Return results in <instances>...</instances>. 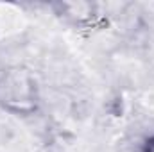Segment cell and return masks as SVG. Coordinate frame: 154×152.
<instances>
[{"label": "cell", "instance_id": "cell-1", "mask_svg": "<svg viewBox=\"0 0 154 152\" xmlns=\"http://www.w3.org/2000/svg\"><path fill=\"white\" fill-rule=\"evenodd\" d=\"M0 109L16 118H32L41 109L36 75L25 66H9L0 74Z\"/></svg>", "mask_w": 154, "mask_h": 152}, {"label": "cell", "instance_id": "cell-2", "mask_svg": "<svg viewBox=\"0 0 154 152\" xmlns=\"http://www.w3.org/2000/svg\"><path fill=\"white\" fill-rule=\"evenodd\" d=\"M54 16L68 25L74 31H97L104 25L106 16L100 11V5L95 2L75 0V2H54L48 5Z\"/></svg>", "mask_w": 154, "mask_h": 152}, {"label": "cell", "instance_id": "cell-3", "mask_svg": "<svg viewBox=\"0 0 154 152\" xmlns=\"http://www.w3.org/2000/svg\"><path fill=\"white\" fill-rule=\"evenodd\" d=\"M129 152H154V129H143L134 132L127 140Z\"/></svg>", "mask_w": 154, "mask_h": 152}]
</instances>
